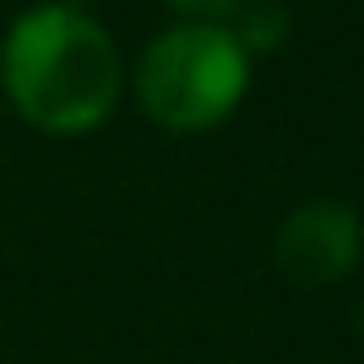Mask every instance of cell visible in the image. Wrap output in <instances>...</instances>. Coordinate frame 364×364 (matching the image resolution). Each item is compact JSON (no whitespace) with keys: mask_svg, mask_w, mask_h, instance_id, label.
I'll return each mask as SVG.
<instances>
[{"mask_svg":"<svg viewBox=\"0 0 364 364\" xmlns=\"http://www.w3.org/2000/svg\"><path fill=\"white\" fill-rule=\"evenodd\" d=\"M255 60L240 50L230 26H185L160 31L135 65L140 110L170 135H205L225 125L250 95Z\"/></svg>","mask_w":364,"mask_h":364,"instance_id":"cell-2","label":"cell"},{"mask_svg":"<svg viewBox=\"0 0 364 364\" xmlns=\"http://www.w3.org/2000/svg\"><path fill=\"white\" fill-rule=\"evenodd\" d=\"M274 269L304 289L344 284L364 259V215L344 200H304L274 230Z\"/></svg>","mask_w":364,"mask_h":364,"instance_id":"cell-3","label":"cell"},{"mask_svg":"<svg viewBox=\"0 0 364 364\" xmlns=\"http://www.w3.org/2000/svg\"><path fill=\"white\" fill-rule=\"evenodd\" d=\"M60 6H70V11H85V6H90V0H60Z\"/></svg>","mask_w":364,"mask_h":364,"instance_id":"cell-6","label":"cell"},{"mask_svg":"<svg viewBox=\"0 0 364 364\" xmlns=\"http://www.w3.org/2000/svg\"><path fill=\"white\" fill-rule=\"evenodd\" d=\"M245 0H165V11L185 26H225Z\"/></svg>","mask_w":364,"mask_h":364,"instance_id":"cell-5","label":"cell"},{"mask_svg":"<svg viewBox=\"0 0 364 364\" xmlns=\"http://www.w3.org/2000/svg\"><path fill=\"white\" fill-rule=\"evenodd\" d=\"M359 329H364V304H359Z\"/></svg>","mask_w":364,"mask_h":364,"instance_id":"cell-7","label":"cell"},{"mask_svg":"<svg viewBox=\"0 0 364 364\" xmlns=\"http://www.w3.org/2000/svg\"><path fill=\"white\" fill-rule=\"evenodd\" d=\"M225 26H230V36L240 41V50H245L250 60H259V55H269V50L284 41L289 16L274 6V0H245V6H240Z\"/></svg>","mask_w":364,"mask_h":364,"instance_id":"cell-4","label":"cell"},{"mask_svg":"<svg viewBox=\"0 0 364 364\" xmlns=\"http://www.w3.org/2000/svg\"><path fill=\"white\" fill-rule=\"evenodd\" d=\"M0 90L11 110L55 140L100 130L125 95V60L90 11L31 6L0 41Z\"/></svg>","mask_w":364,"mask_h":364,"instance_id":"cell-1","label":"cell"}]
</instances>
